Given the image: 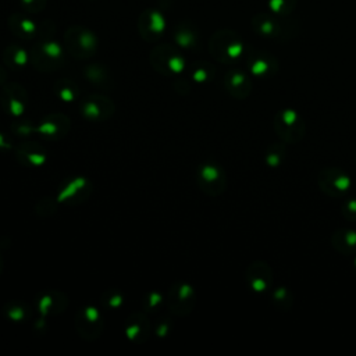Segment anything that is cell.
<instances>
[{
	"label": "cell",
	"instance_id": "obj_11",
	"mask_svg": "<svg viewBox=\"0 0 356 356\" xmlns=\"http://www.w3.org/2000/svg\"><path fill=\"white\" fill-rule=\"evenodd\" d=\"M8 24H10V28H11V31L14 32V33H17L18 36H22V38H29V36H32L33 33H35V31H36V26H35V24L29 19V18H26V17H24V15H13L10 19H8Z\"/></svg>",
	"mask_w": 356,
	"mask_h": 356
},
{
	"label": "cell",
	"instance_id": "obj_6",
	"mask_svg": "<svg viewBox=\"0 0 356 356\" xmlns=\"http://www.w3.org/2000/svg\"><path fill=\"white\" fill-rule=\"evenodd\" d=\"M246 280L253 291L266 292L270 289L273 281V271L264 261H254L246 271Z\"/></svg>",
	"mask_w": 356,
	"mask_h": 356
},
{
	"label": "cell",
	"instance_id": "obj_7",
	"mask_svg": "<svg viewBox=\"0 0 356 356\" xmlns=\"http://www.w3.org/2000/svg\"><path fill=\"white\" fill-rule=\"evenodd\" d=\"M249 70L252 71L253 75L261 76V78H268L277 71V60L270 56L268 53H253L249 56Z\"/></svg>",
	"mask_w": 356,
	"mask_h": 356
},
{
	"label": "cell",
	"instance_id": "obj_9",
	"mask_svg": "<svg viewBox=\"0 0 356 356\" xmlns=\"http://www.w3.org/2000/svg\"><path fill=\"white\" fill-rule=\"evenodd\" d=\"M281 22L277 18H273L271 15H257L253 18V26L260 35L273 38V39H281V38H288L289 31L281 29Z\"/></svg>",
	"mask_w": 356,
	"mask_h": 356
},
{
	"label": "cell",
	"instance_id": "obj_18",
	"mask_svg": "<svg viewBox=\"0 0 356 356\" xmlns=\"http://www.w3.org/2000/svg\"><path fill=\"white\" fill-rule=\"evenodd\" d=\"M353 264H355V270H356V257H355V260H353Z\"/></svg>",
	"mask_w": 356,
	"mask_h": 356
},
{
	"label": "cell",
	"instance_id": "obj_16",
	"mask_svg": "<svg viewBox=\"0 0 356 356\" xmlns=\"http://www.w3.org/2000/svg\"><path fill=\"white\" fill-rule=\"evenodd\" d=\"M343 216L345 218H348L349 221H355L356 220V199H348L343 203Z\"/></svg>",
	"mask_w": 356,
	"mask_h": 356
},
{
	"label": "cell",
	"instance_id": "obj_10",
	"mask_svg": "<svg viewBox=\"0 0 356 356\" xmlns=\"http://www.w3.org/2000/svg\"><path fill=\"white\" fill-rule=\"evenodd\" d=\"M332 246L345 256H352L356 253V231L352 229H338L332 235Z\"/></svg>",
	"mask_w": 356,
	"mask_h": 356
},
{
	"label": "cell",
	"instance_id": "obj_14",
	"mask_svg": "<svg viewBox=\"0 0 356 356\" xmlns=\"http://www.w3.org/2000/svg\"><path fill=\"white\" fill-rule=\"evenodd\" d=\"M270 4L275 13L286 14L293 8L295 0H270Z\"/></svg>",
	"mask_w": 356,
	"mask_h": 356
},
{
	"label": "cell",
	"instance_id": "obj_2",
	"mask_svg": "<svg viewBox=\"0 0 356 356\" xmlns=\"http://www.w3.org/2000/svg\"><path fill=\"white\" fill-rule=\"evenodd\" d=\"M210 50L220 61L231 63L242 56L245 47L236 33L231 31H220L211 38Z\"/></svg>",
	"mask_w": 356,
	"mask_h": 356
},
{
	"label": "cell",
	"instance_id": "obj_1",
	"mask_svg": "<svg viewBox=\"0 0 356 356\" xmlns=\"http://www.w3.org/2000/svg\"><path fill=\"white\" fill-rule=\"evenodd\" d=\"M305 129V121L295 110H281L274 117V131L284 143H298L303 138Z\"/></svg>",
	"mask_w": 356,
	"mask_h": 356
},
{
	"label": "cell",
	"instance_id": "obj_15",
	"mask_svg": "<svg viewBox=\"0 0 356 356\" xmlns=\"http://www.w3.org/2000/svg\"><path fill=\"white\" fill-rule=\"evenodd\" d=\"M21 6L28 13H39L44 8L47 0H19Z\"/></svg>",
	"mask_w": 356,
	"mask_h": 356
},
{
	"label": "cell",
	"instance_id": "obj_12",
	"mask_svg": "<svg viewBox=\"0 0 356 356\" xmlns=\"http://www.w3.org/2000/svg\"><path fill=\"white\" fill-rule=\"evenodd\" d=\"M285 157V146H284V142L282 143H273L268 149H267V153H266V163L273 167V168H277L280 167L282 159Z\"/></svg>",
	"mask_w": 356,
	"mask_h": 356
},
{
	"label": "cell",
	"instance_id": "obj_5",
	"mask_svg": "<svg viewBox=\"0 0 356 356\" xmlns=\"http://www.w3.org/2000/svg\"><path fill=\"white\" fill-rule=\"evenodd\" d=\"M164 31V18L154 8H146L139 17V32L147 40H156Z\"/></svg>",
	"mask_w": 356,
	"mask_h": 356
},
{
	"label": "cell",
	"instance_id": "obj_4",
	"mask_svg": "<svg viewBox=\"0 0 356 356\" xmlns=\"http://www.w3.org/2000/svg\"><path fill=\"white\" fill-rule=\"evenodd\" d=\"M65 43L78 56H89L96 46L95 35L82 26H72L65 33Z\"/></svg>",
	"mask_w": 356,
	"mask_h": 356
},
{
	"label": "cell",
	"instance_id": "obj_8",
	"mask_svg": "<svg viewBox=\"0 0 356 356\" xmlns=\"http://www.w3.org/2000/svg\"><path fill=\"white\" fill-rule=\"evenodd\" d=\"M227 89L232 93V96L238 99L246 97L252 90V81L250 78L239 70H232L225 76Z\"/></svg>",
	"mask_w": 356,
	"mask_h": 356
},
{
	"label": "cell",
	"instance_id": "obj_17",
	"mask_svg": "<svg viewBox=\"0 0 356 356\" xmlns=\"http://www.w3.org/2000/svg\"><path fill=\"white\" fill-rule=\"evenodd\" d=\"M273 300H274L275 303H278L280 307H281V303H282V302H285V303L289 306V300H291L289 292H288L285 288H278V289H275V292H274Z\"/></svg>",
	"mask_w": 356,
	"mask_h": 356
},
{
	"label": "cell",
	"instance_id": "obj_3",
	"mask_svg": "<svg viewBox=\"0 0 356 356\" xmlns=\"http://www.w3.org/2000/svg\"><path fill=\"white\" fill-rule=\"evenodd\" d=\"M317 181L320 189L331 197H341L350 189L349 175L338 167L323 168L318 172Z\"/></svg>",
	"mask_w": 356,
	"mask_h": 356
},
{
	"label": "cell",
	"instance_id": "obj_13",
	"mask_svg": "<svg viewBox=\"0 0 356 356\" xmlns=\"http://www.w3.org/2000/svg\"><path fill=\"white\" fill-rule=\"evenodd\" d=\"M175 40L185 47L192 46L196 42V33L193 32L192 26H186L185 24H181L179 26H177L175 31Z\"/></svg>",
	"mask_w": 356,
	"mask_h": 356
}]
</instances>
